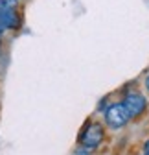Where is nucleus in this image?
I'll return each mask as SVG.
<instances>
[{"label":"nucleus","instance_id":"f257e3e1","mask_svg":"<svg viewBox=\"0 0 149 155\" xmlns=\"http://www.w3.org/2000/svg\"><path fill=\"white\" fill-rule=\"evenodd\" d=\"M103 140H105V126L101 122H98V120H88L81 127V131L78 135L79 146L85 148V150H88V151L96 150Z\"/></svg>","mask_w":149,"mask_h":155},{"label":"nucleus","instance_id":"f03ea898","mask_svg":"<svg viewBox=\"0 0 149 155\" xmlns=\"http://www.w3.org/2000/svg\"><path fill=\"white\" fill-rule=\"evenodd\" d=\"M122 105L125 107L129 118H131V120H138L140 116L145 113V109H147V98L140 91H129V92H125V96L122 98Z\"/></svg>","mask_w":149,"mask_h":155},{"label":"nucleus","instance_id":"7ed1b4c3","mask_svg":"<svg viewBox=\"0 0 149 155\" xmlns=\"http://www.w3.org/2000/svg\"><path fill=\"white\" fill-rule=\"evenodd\" d=\"M0 28L6 33H18L24 28V6L15 8V9H6L0 8Z\"/></svg>","mask_w":149,"mask_h":155},{"label":"nucleus","instance_id":"20e7f679","mask_svg":"<svg viewBox=\"0 0 149 155\" xmlns=\"http://www.w3.org/2000/svg\"><path fill=\"white\" fill-rule=\"evenodd\" d=\"M129 114L125 111V107L122 105V102H116V104H110L105 107L103 111V122L107 127L110 129H122L129 124Z\"/></svg>","mask_w":149,"mask_h":155},{"label":"nucleus","instance_id":"39448f33","mask_svg":"<svg viewBox=\"0 0 149 155\" xmlns=\"http://www.w3.org/2000/svg\"><path fill=\"white\" fill-rule=\"evenodd\" d=\"M0 8L6 9H15V8H22V4L18 0H0Z\"/></svg>","mask_w":149,"mask_h":155},{"label":"nucleus","instance_id":"423d86ee","mask_svg":"<svg viewBox=\"0 0 149 155\" xmlns=\"http://www.w3.org/2000/svg\"><path fill=\"white\" fill-rule=\"evenodd\" d=\"M72 155H92V153H90L88 150H85V148H81V146H79V148H76V150L72 151Z\"/></svg>","mask_w":149,"mask_h":155},{"label":"nucleus","instance_id":"0eeeda50","mask_svg":"<svg viewBox=\"0 0 149 155\" xmlns=\"http://www.w3.org/2000/svg\"><path fill=\"white\" fill-rule=\"evenodd\" d=\"M144 87H145V91L149 92V74L145 76V80H144Z\"/></svg>","mask_w":149,"mask_h":155},{"label":"nucleus","instance_id":"6e6552de","mask_svg":"<svg viewBox=\"0 0 149 155\" xmlns=\"http://www.w3.org/2000/svg\"><path fill=\"white\" fill-rule=\"evenodd\" d=\"M144 153H149V139L144 142Z\"/></svg>","mask_w":149,"mask_h":155},{"label":"nucleus","instance_id":"1a4fd4ad","mask_svg":"<svg viewBox=\"0 0 149 155\" xmlns=\"http://www.w3.org/2000/svg\"><path fill=\"white\" fill-rule=\"evenodd\" d=\"M2 46H4V37H0V52H2Z\"/></svg>","mask_w":149,"mask_h":155},{"label":"nucleus","instance_id":"9d476101","mask_svg":"<svg viewBox=\"0 0 149 155\" xmlns=\"http://www.w3.org/2000/svg\"><path fill=\"white\" fill-rule=\"evenodd\" d=\"M18 2H21V4H22V6H26V4H28V2H31V0H18Z\"/></svg>","mask_w":149,"mask_h":155},{"label":"nucleus","instance_id":"9b49d317","mask_svg":"<svg viewBox=\"0 0 149 155\" xmlns=\"http://www.w3.org/2000/svg\"><path fill=\"white\" fill-rule=\"evenodd\" d=\"M4 35H6V31H4L2 28H0V37H4Z\"/></svg>","mask_w":149,"mask_h":155},{"label":"nucleus","instance_id":"f8f14e48","mask_svg":"<svg viewBox=\"0 0 149 155\" xmlns=\"http://www.w3.org/2000/svg\"><path fill=\"white\" fill-rule=\"evenodd\" d=\"M142 155H149V153H142Z\"/></svg>","mask_w":149,"mask_h":155}]
</instances>
